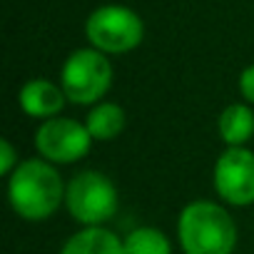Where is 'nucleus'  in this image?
<instances>
[{"label":"nucleus","mask_w":254,"mask_h":254,"mask_svg":"<svg viewBox=\"0 0 254 254\" xmlns=\"http://www.w3.org/2000/svg\"><path fill=\"white\" fill-rule=\"evenodd\" d=\"M67 185L53 162L43 157L23 160L8 177V199L18 217L28 222L50 219L65 202Z\"/></svg>","instance_id":"f257e3e1"},{"label":"nucleus","mask_w":254,"mask_h":254,"mask_svg":"<svg viewBox=\"0 0 254 254\" xmlns=\"http://www.w3.org/2000/svg\"><path fill=\"white\" fill-rule=\"evenodd\" d=\"M177 237L185 254H234L237 224L222 204L197 199L180 212Z\"/></svg>","instance_id":"f03ea898"},{"label":"nucleus","mask_w":254,"mask_h":254,"mask_svg":"<svg viewBox=\"0 0 254 254\" xmlns=\"http://www.w3.org/2000/svg\"><path fill=\"white\" fill-rule=\"evenodd\" d=\"M85 35L90 48H97L105 55H125L135 50L145 38L142 18L127 5H100L87 15Z\"/></svg>","instance_id":"7ed1b4c3"},{"label":"nucleus","mask_w":254,"mask_h":254,"mask_svg":"<svg viewBox=\"0 0 254 254\" xmlns=\"http://www.w3.org/2000/svg\"><path fill=\"white\" fill-rule=\"evenodd\" d=\"M60 85L72 105H97L112 85V65L97 48L72 50L60 70Z\"/></svg>","instance_id":"20e7f679"},{"label":"nucleus","mask_w":254,"mask_h":254,"mask_svg":"<svg viewBox=\"0 0 254 254\" xmlns=\"http://www.w3.org/2000/svg\"><path fill=\"white\" fill-rule=\"evenodd\" d=\"M65 207L75 222L85 227H102L117 214L120 194L115 182L107 175L85 170L67 182Z\"/></svg>","instance_id":"39448f33"},{"label":"nucleus","mask_w":254,"mask_h":254,"mask_svg":"<svg viewBox=\"0 0 254 254\" xmlns=\"http://www.w3.org/2000/svg\"><path fill=\"white\" fill-rule=\"evenodd\" d=\"M92 142L95 140L85 127V122L63 117V115L40 122V127L35 130V137H33L38 155L53 165H72L82 160L90 152Z\"/></svg>","instance_id":"423d86ee"},{"label":"nucleus","mask_w":254,"mask_h":254,"mask_svg":"<svg viewBox=\"0 0 254 254\" xmlns=\"http://www.w3.org/2000/svg\"><path fill=\"white\" fill-rule=\"evenodd\" d=\"M212 185L227 204H254V152L247 147H227L214 162Z\"/></svg>","instance_id":"0eeeda50"},{"label":"nucleus","mask_w":254,"mask_h":254,"mask_svg":"<svg viewBox=\"0 0 254 254\" xmlns=\"http://www.w3.org/2000/svg\"><path fill=\"white\" fill-rule=\"evenodd\" d=\"M18 102L23 107V112L33 120H50V117H58L67 102V95L63 90V85H55L45 77H35V80H28L23 87H20V95H18Z\"/></svg>","instance_id":"6e6552de"},{"label":"nucleus","mask_w":254,"mask_h":254,"mask_svg":"<svg viewBox=\"0 0 254 254\" xmlns=\"http://www.w3.org/2000/svg\"><path fill=\"white\" fill-rule=\"evenodd\" d=\"M60 254H125V244L107 227H85L63 244Z\"/></svg>","instance_id":"1a4fd4ad"},{"label":"nucleus","mask_w":254,"mask_h":254,"mask_svg":"<svg viewBox=\"0 0 254 254\" xmlns=\"http://www.w3.org/2000/svg\"><path fill=\"white\" fill-rule=\"evenodd\" d=\"M217 127L227 147H244L254 137V110L242 102L227 105L219 112Z\"/></svg>","instance_id":"9d476101"},{"label":"nucleus","mask_w":254,"mask_h":254,"mask_svg":"<svg viewBox=\"0 0 254 254\" xmlns=\"http://www.w3.org/2000/svg\"><path fill=\"white\" fill-rule=\"evenodd\" d=\"M85 127L90 130L92 140L110 142L125 130V110L120 105H115V102H97L87 112Z\"/></svg>","instance_id":"9b49d317"},{"label":"nucleus","mask_w":254,"mask_h":254,"mask_svg":"<svg viewBox=\"0 0 254 254\" xmlns=\"http://www.w3.org/2000/svg\"><path fill=\"white\" fill-rule=\"evenodd\" d=\"M125 254H172L167 234L157 227H137L122 239Z\"/></svg>","instance_id":"f8f14e48"},{"label":"nucleus","mask_w":254,"mask_h":254,"mask_svg":"<svg viewBox=\"0 0 254 254\" xmlns=\"http://www.w3.org/2000/svg\"><path fill=\"white\" fill-rule=\"evenodd\" d=\"M18 165H20V160H18V152L10 145V140H0V175L10 177Z\"/></svg>","instance_id":"ddd939ff"},{"label":"nucleus","mask_w":254,"mask_h":254,"mask_svg":"<svg viewBox=\"0 0 254 254\" xmlns=\"http://www.w3.org/2000/svg\"><path fill=\"white\" fill-rule=\"evenodd\" d=\"M239 92H242V97L247 102L254 105V65L242 70V75H239Z\"/></svg>","instance_id":"4468645a"}]
</instances>
